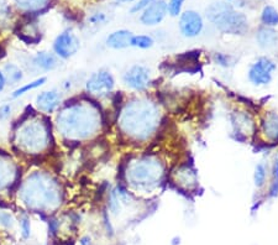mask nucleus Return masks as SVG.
Instances as JSON below:
<instances>
[{"label": "nucleus", "instance_id": "obj_21", "mask_svg": "<svg viewBox=\"0 0 278 245\" xmlns=\"http://www.w3.org/2000/svg\"><path fill=\"white\" fill-rule=\"evenodd\" d=\"M155 45V40L148 35H134L131 39V47L140 50H148Z\"/></svg>", "mask_w": 278, "mask_h": 245}, {"label": "nucleus", "instance_id": "obj_27", "mask_svg": "<svg viewBox=\"0 0 278 245\" xmlns=\"http://www.w3.org/2000/svg\"><path fill=\"white\" fill-rule=\"evenodd\" d=\"M155 0H139L137 4H135L131 9V13H137V11H142L146 7H148L150 4H152Z\"/></svg>", "mask_w": 278, "mask_h": 245}, {"label": "nucleus", "instance_id": "obj_32", "mask_svg": "<svg viewBox=\"0 0 278 245\" xmlns=\"http://www.w3.org/2000/svg\"><path fill=\"white\" fill-rule=\"evenodd\" d=\"M5 82H7V80H5L4 73H3V72H2V71H0V92H2V91H3V89H4Z\"/></svg>", "mask_w": 278, "mask_h": 245}, {"label": "nucleus", "instance_id": "obj_11", "mask_svg": "<svg viewBox=\"0 0 278 245\" xmlns=\"http://www.w3.org/2000/svg\"><path fill=\"white\" fill-rule=\"evenodd\" d=\"M61 102V94L54 89L45 91L40 93L36 98V105L44 113H53Z\"/></svg>", "mask_w": 278, "mask_h": 245}, {"label": "nucleus", "instance_id": "obj_14", "mask_svg": "<svg viewBox=\"0 0 278 245\" xmlns=\"http://www.w3.org/2000/svg\"><path fill=\"white\" fill-rule=\"evenodd\" d=\"M33 66L39 71L50 72L56 70L58 66V60H57L56 55L41 51L33 57Z\"/></svg>", "mask_w": 278, "mask_h": 245}, {"label": "nucleus", "instance_id": "obj_10", "mask_svg": "<svg viewBox=\"0 0 278 245\" xmlns=\"http://www.w3.org/2000/svg\"><path fill=\"white\" fill-rule=\"evenodd\" d=\"M167 3L165 0H155L152 4L142 10L140 21L145 26H156L167 16Z\"/></svg>", "mask_w": 278, "mask_h": 245}, {"label": "nucleus", "instance_id": "obj_24", "mask_svg": "<svg viewBox=\"0 0 278 245\" xmlns=\"http://www.w3.org/2000/svg\"><path fill=\"white\" fill-rule=\"evenodd\" d=\"M213 60L218 66H220V67H224V68H229L234 65L233 57L228 53H223V52L214 53Z\"/></svg>", "mask_w": 278, "mask_h": 245}, {"label": "nucleus", "instance_id": "obj_25", "mask_svg": "<svg viewBox=\"0 0 278 245\" xmlns=\"http://www.w3.org/2000/svg\"><path fill=\"white\" fill-rule=\"evenodd\" d=\"M272 176H273V181H272L271 188H269V196L276 197L278 195V157L274 161L273 169H272Z\"/></svg>", "mask_w": 278, "mask_h": 245}, {"label": "nucleus", "instance_id": "obj_4", "mask_svg": "<svg viewBox=\"0 0 278 245\" xmlns=\"http://www.w3.org/2000/svg\"><path fill=\"white\" fill-rule=\"evenodd\" d=\"M163 176V166L159 160L145 157L135 161L128 170V181L136 188L150 189L160 183Z\"/></svg>", "mask_w": 278, "mask_h": 245}, {"label": "nucleus", "instance_id": "obj_13", "mask_svg": "<svg viewBox=\"0 0 278 245\" xmlns=\"http://www.w3.org/2000/svg\"><path fill=\"white\" fill-rule=\"evenodd\" d=\"M255 37H256L257 45L263 50H271L278 45V33L273 28H260Z\"/></svg>", "mask_w": 278, "mask_h": 245}, {"label": "nucleus", "instance_id": "obj_15", "mask_svg": "<svg viewBox=\"0 0 278 245\" xmlns=\"http://www.w3.org/2000/svg\"><path fill=\"white\" fill-rule=\"evenodd\" d=\"M262 132L268 140H278V114L269 113L262 122Z\"/></svg>", "mask_w": 278, "mask_h": 245}, {"label": "nucleus", "instance_id": "obj_31", "mask_svg": "<svg viewBox=\"0 0 278 245\" xmlns=\"http://www.w3.org/2000/svg\"><path fill=\"white\" fill-rule=\"evenodd\" d=\"M57 228H58V224H57L56 221H51L50 223H48V229H50L51 234L54 235L57 233Z\"/></svg>", "mask_w": 278, "mask_h": 245}, {"label": "nucleus", "instance_id": "obj_12", "mask_svg": "<svg viewBox=\"0 0 278 245\" xmlns=\"http://www.w3.org/2000/svg\"><path fill=\"white\" fill-rule=\"evenodd\" d=\"M134 34L130 30H116L111 33L105 40V44L111 50H125V48L131 47V39Z\"/></svg>", "mask_w": 278, "mask_h": 245}, {"label": "nucleus", "instance_id": "obj_22", "mask_svg": "<svg viewBox=\"0 0 278 245\" xmlns=\"http://www.w3.org/2000/svg\"><path fill=\"white\" fill-rule=\"evenodd\" d=\"M47 0H16L19 8L24 10H37L45 7Z\"/></svg>", "mask_w": 278, "mask_h": 245}, {"label": "nucleus", "instance_id": "obj_33", "mask_svg": "<svg viewBox=\"0 0 278 245\" xmlns=\"http://www.w3.org/2000/svg\"><path fill=\"white\" fill-rule=\"evenodd\" d=\"M117 2H121V3H131V2H134V0H117Z\"/></svg>", "mask_w": 278, "mask_h": 245}, {"label": "nucleus", "instance_id": "obj_6", "mask_svg": "<svg viewBox=\"0 0 278 245\" xmlns=\"http://www.w3.org/2000/svg\"><path fill=\"white\" fill-rule=\"evenodd\" d=\"M122 82L134 92H145L151 83V70L145 65H133L122 74Z\"/></svg>", "mask_w": 278, "mask_h": 245}, {"label": "nucleus", "instance_id": "obj_9", "mask_svg": "<svg viewBox=\"0 0 278 245\" xmlns=\"http://www.w3.org/2000/svg\"><path fill=\"white\" fill-rule=\"evenodd\" d=\"M115 87V79L109 71L100 70L94 72L85 82V89L91 94H108Z\"/></svg>", "mask_w": 278, "mask_h": 245}, {"label": "nucleus", "instance_id": "obj_7", "mask_svg": "<svg viewBox=\"0 0 278 245\" xmlns=\"http://www.w3.org/2000/svg\"><path fill=\"white\" fill-rule=\"evenodd\" d=\"M81 41L72 30H66L56 37L53 42V50L57 57L68 60L79 51Z\"/></svg>", "mask_w": 278, "mask_h": 245}, {"label": "nucleus", "instance_id": "obj_18", "mask_svg": "<svg viewBox=\"0 0 278 245\" xmlns=\"http://www.w3.org/2000/svg\"><path fill=\"white\" fill-rule=\"evenodd\" d=\"M4 77L7 82H9V85H16L20 80L22 79L24 74L22 71L20 70V67L15 63H8L4 68Z\"/></svg>", "mask_w": 278, "mask_h": 245}, {"label": "nucleus", "instance_id": "obj_16", "mask_svg": "<svg viewBox=\"0 0 278 245\" xmlns=\"http://www.w3.org/2000/svg\"><path fill=\"white\" fill-rule=\"evenodd\" d=\"M24 132L26 134L24 135V141L25 144H30V148H35L40 146L41 144H44L46 134L44 131H41V128H37V126H31V128L25 129Z\"/></svg>", "mask_w": 278, "mask_h": 245}, {"label": "nucleus", "instance_id": "obj_2", "mask_svg": "<svg viewBox=\"0 0 278 245\" xmlns=\"http://www.w3.org/2000/svg\"><path fill=\"white\" fill-rule=\"evenodd\" d=\"M206 19L225 35H245L249 30V21L245 14L235 10L228 2H215L205 10Z\"/></svg>", "mask_w": 278, "mask_h": 245}, {"label": "nucleus", "instance_id": "obj_20", "mask_svg": "<svg viewBox=\"0 0 278 245\" xmlns=\"http://www.w3.org/2000/svg\"><path fill=\"white\" fill-rule=\"evenodd\" d=\"M46 82L45 77H41V78H37L35 80H33V82L26 83V85L21 86V87H19L18 89H15V91L13 92V94H11V97L13 98H19L21 96H24V94L28 93L30 91H34V89L41 87V86H44Z\"/></svg>", "mask_w": 278, "mask_h": 245}, {"label": "nucleus", "instance_id": "obj_1", "mask_svg": "<svg viewBox=\"0 0 278 245\" xmlns=\"http://www.w3.org/2000/svg\"><path fill=\"white\" fill-rule=\"evenodd\" d=\"M160 124V111L152 102L136 100L126 105L122 112L121 125L126 134L136 139H147Z\"/></svg>", "mask_w": 278, "mask_h": 245}, {"label": "nucleus", "instance_id": "obj_23", "mask_svg": "<svg viewBox=\"0 0 278 245\" xmlns=\"http://www.w3.org/2000/svg\"><path fill=\"white\" fill-rule=\"evenodd\" d=\"M186 0H170L167 3V13L168 15H171L172 18H177L182 14L183 4H184Z\"/></svg>", "mask_w": 278, "mask_h": 245}, {"label": "nucleus", "instance_id": "obj_19", "mask_svg": "<svg viewBox=\"0 0 278 245\" xmlns=\"http://www.w3.org/2000/svg\"><path fill=\"white\" fill-rule=\"evenodd\" d=\"M267 176H268V169L266 166V164L259 162L255 166L254 171V183L257 188H262L267 182Z\"/></svg>", "mask_w": 278, "mask_h": 245}, {"label": "nucleus", "instance_id": "obj_8", "mask_svg": "<svg viewBox=\"0 0 278 245\" xmlns=\"http://www.w3.org/2000/svg\"><path fill=\"white\" fill-rule=\"evenodd\" d=\"M179 33L186 39H194L203 33L204 20L196 10H186L179 15Z\"/></svg>", "mask_w": 278, "mask_h": 245}, {"label": "nucleus", "instance_id": "obj_28", "mask_svg": "<svg viewBox=\"0 0 278 245\" xmlns=\"http://www.w3.org/2000/svg\"><path fill=\"white\" fill-rule=\"evenodd\" d=\"M0 224L4 226L5 228L13 227V217L9 214V213H0Z\"/></svg>", "mask_w": 278, "mask_h": 245}, {"label": "nucleus", "instance_id": "obj_29", "mask_svg": "<svg viewBox=\"0 0 278 245\" xmlns=\"http://www.w3.org/2000/svg\"><path fill=\"white\" fill-rule=\"evenodd\" d=\"M105 19H107V18H105V15L103 13L96 14V15H93L90 18V22H91L90 25H100L102 22L105 21Z\"/></svg>", "mask_w": 278, "mask_h": 245}, {"label": "nucleus", "instance_id": "obj_3", "mask_svg": "<svg viewBox=\"0 0 278 245\" xmlns=\"http://www.w3.org/2000/svg\"><path fill=\"white\" fill-rule=\"evenodd\" d=\"M63 113L65 114H62L61 117V129L63 134H67L70 138L83 139L96 131V115L84 106H72Z\"/></svg>", "mask_w": 278, "mask_h": 245}, {"label": "nucleus", "instance_id": "obj_5", "mask_svg": "<svg viewBox=\"0 0 278 245\" xmlns=\"http://www.w3.org/2000/svg\"><path fill=\"white\" fill-rule=\"evenodd\" d=\"M277 70L276 62L267 56H261L249 66L248 79L255 87H265L273 79Z\"/></svg>", "mask_w": 278, "mask_h": 245}, {"label": "nucleus", "instance_id": "obj_17", "mask_svg": "<svg viewBox=\"0 0 278 245\" xmlns=\"http://www.w3.org/2000/svg\"><path fill=\"white\" fill-rule=\"evenodd\" d=\"M261 21H262L263 26L274 28L278 26V10L274 9L271 5L263 8L262 13H261Z\"/></svg>", "mask_w": 278, "mask_h": 245}, {"label": "nucleus", "instance_id": "obj_30", "mask_svg": "<svg viewBox=\"0 0 278 245\" xmlns=\"http://www.w3.org/2000/svg\"><path fill=\"white\" fill-rule=\"evenodd\" d=\"M11 112L10 105H3L0 108V119H5V118L9 117V113Z\"/></svg>", "mask_w": 278, "mask_h": 245}, {"label": "nucleus", "instance_id": "obj_26", "mask_svg": "<svg viewBox=\"0 0 278 245\" xmlns=\"http://www.w3.org/2000/svg\"><path fill=\"white\" fill-rule=\"evenodd\" d=\"M20 228H21V234L24 238H28L31 234V226H30V221L25 217L20 221Z\"/></svg>", "mask_w": 278, "mask_h": 245}]
</instances>
